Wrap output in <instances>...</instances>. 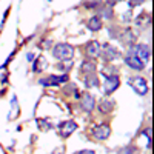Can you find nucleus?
I'll return each instance as SVG.
<instances>
[{
    "label": "nucleus",
    "instance_id": "obj_1",
    "mask_svg": "<svg viewBox=\"0 0 154 154\" xmlns=\"http://www.w3.org/2000/svg\"><path fill=\"white\" fill-rule=\"evenodd\" d=\"M53 56L63 62V60H71L72 56H74V48L68 43H57L54 48H53Z\"/></svg>",
    "mask_w": 154,
    "mask_h": 154
},
{
    "label": "nucleus",
    "instance_id": "obj_2",
    "mask_svg": "<svg viewBox=\"0 0 154 154\" xmlns=\"http://www.w3.org/2000/svg\"><path fill=\"white\" fill-rule=\"evenodd\" d=\"M130 54L136 56L139 60H142V62L145 63V62H148L149 57H151V49H149V46L145 45V43H139V45H133V46H131V53H130Z\"/></svg>",
    "mask_w": 154,
    "mask_h": 154
},
{
    "label": "nucleus",
    "instance_id": "obj_3",
    "mask_svg": "<svg viewBox=\"0 0 154 154\" xmlns=\"http://www.w3.org/2000/svg\"><path fill=\"white\" fill-rule=\"evenodd\" d=\"M128 85L140 96H145L148 93V83H146V80L143 79V77L134 75V77H131V79H128Z\"/></svg>",
    "mask_w": 154,
    "mask_h": 154
},
{
    "label": "nucleus",
    "instance_id": "obj_4",
    "mask_svg": "<svg viewBox=\"0 0 154 154\" xmlns=\"http://www.w3.org/2000/svg\"><path fill=\"white\" fill-rule=\"evenodd\" d=\"M68 79H69V75L65 72L62 75H48V77H45V79L38 80V83L43 85V86H57V85H62V83L68 82Z\"/></svg>",
    "mask_w": 154,
    "mask_h": 154
},
{
    "label": "nucleus",
    "instance_id": "obj_5",
    "mask_svg": "<svg viewBox=\"0 0 154 154\" xmlns=\"http://www.w3.org/2000/svg\"><path fill=\"white\" fill-rule=\"evenodd\" d=\"M120 85V79H119V75H116V74H111V75H105V83H103V93L106 96L112 94L116 89L119 88Z\"/></svg>",
    "mask_w": 154,
    "mask_h": 154
},
{
    "label": "nucleus",
    "instance_id": "obj_6",
    "mask_svg": "<svg viewBox=\"0 0 154 154\" xmlns=\"http://www.w3.org/2000/svg\"><path fill=\"white\" fill-rule=\"evenodd\" d=\"M100 56L103 57L105 62H112V60H116V59L120 57V53L117 51V48H114L112 45L105 43L103 46L100 48Z\"/></svg>",
    "mask_w": 154,
    "mask_h": 154
},
{
    "label": "nucleus",
    "instance_id": "obj_7",
    "mask_svg": "<svg viewBox=\"0 0 154 154\" xmlns=\"http://www.w3.org/2000/svg\"><path fill=\"white\" fill-rule=\"evenodd\" d=\"M80 108L85 111V112H93L94 106H96V100H94V96L89 94V93H83L80 94Z\"/></svg>",
    "mask_w": 154,
    "mask_h": 154
},
{
    "label": "nucleus",
    "instance_id": "obj_8",
    "mask_svg": "<svg viewBox=\"0 0 154 154\" xmlns=\"http://www.w3.org/2000/svg\"><path fill=\"white\" fill-rule=\"evenodd\" d=\"M91 134H93V137L97 139V140H105V139H108L109 134H111V128H109V125H106V123H102V125H97V126L94 128V130L91 131Z\"/></svg>",
    "mask_w": 154,
    "mask_h": 154
},
{
    "label": "nucleus",
    "instance_id": "obj_9",
    "mask_svg": "<svg viewBox=\"0 0 154 154\" xmlns=\"http://www.w3.org/2000/svg\"><path fill=\"white\" fill-rule=\"evenodd\" d=\"M75 130H77V123L74 120H66V122H62L59 125V133H60L62 137H65V139L69 137Z\"/></svg>",
    "mask_w": 154,
    "mask_h": 154
},
{
    "label": "nucleus",
    "instance_id": "obj_10",
    "mask_svg": "<svg viewBox=\"0 0 154 154\" xmlns=\"http://www.w3.org/2000/svg\"><path fill=\"white\" fill-rule=\"evenodd\" d=\"M85 54L88 59H96L100 56V43L97 40H91L85 45Z\"/></svg>",
    "mask_w": 154,
    "mask_h": 154
},
{
    "label": "nucleus",
    "instance_id": "obj_11",
    "mask_svg": "<svg viewBox=\"0 0 154 154\" xmlns=\"http://www.w3.org/2000/svg\"><path fill=\"white\" fill-rule=\"evenodd\" d=\"M125 63L128 66H130L131 69H136V71H142L143 68H145V63L142 62V60H139L136 56H133V54H128L126 57H125Z\"/></svg>",
    "mask_w": 154,
    "mask_h": 154
},
{
    "label": "nucleus",
    "instance_id": "obj_12",
    "mask_svg": "<svg viewBox=\"0 0 154 154\" xmlns=\"http://www.w3.org/2000/svg\"><path fill=\"white\" fill-rule=\"evenodd\" d=\"M96 69H97V66H96V62L93 59H85L80 65V72L83 75L93 74V72H96Z\"/></svg>",
    "mask_w": 154,
    "mask_h": 154
},
{
    "label": "nucleus",
    "instance_id": "obj_13",
    "mask_svg": "<svg viewBox=\"0 0 154 154\" xmlns=\"http://www.w3.org/2000/svg\"><path fill=\"white\" fill-rule=\"evenodd\" d=\"M119 37H120V40H122L125 45H130V46H133V45H134L136 37H134V32H133L130 28L123 29V31H122V34H119Z\"/></svg>",
    "mask_w": 154,
    "mask_h": 154
},
{
    "label": "nucleus",
    "instance_id": "obj_14",
    "mask_svg": "<svg viewBox=\"0 0 154 154\" xmlns=\"http://www.w3.org/2000/svg\"><path fill=\"white\" fill-rule=\"evenodd\" d=\"M114 100H111V99H103L99 103V111L102 112V114H109L112 109H114Z\"/></svg>",
    "mask_w": 154,
    "mask_h": 154
},
{
    "label": "nucleus",
    "instance_id": "obj_15",
    "mask_svg": "<svg viewBox=\"0 0 154 154\" xmlns=\"http://www.w3.org/2000/svg\"><path fill=\"white\" fill-rule=\"evenodd\" d=\"M83 82H85L86 88H96V86H99V77H97L96 72L88 74V75L83 77Z\"/></svg>",
    "mask_w": 154,
    "mask_h": 154
},
{
    "label": "nucleus",
    "instance_id": "obj_16",
    "mask_svg": "<svg viewBox=\"0 0 154 154\" xmlns=\"http://www.w3.org/2000/svg\"><path fill=\"white\" fill-rule=\"evenodd\" d=\"M46 65H48L46 59H45L43 56H40V57H37V59L34 60V63H32V71H34V72H40V71H43V69L46 68Z\"/></svg>",
    "mask_w": 154,
    "mask_h": 154
},
{
    "label": "nucleus",
    "instance_id": "obj_17",
    "mask_svg": "<svg viewBox=\"0 0 154 154\" xmlns=\"http://www.w3.org/2000/svg\"><path fill=\"white\" fill-rule=\"evenodd\" d=\"M102 28V19L99 16H93L88 20V29L89 31H99Z\"/></svg>",
    "mask_w": 154,
    "mask_h": 154
},
{
    "label": "nucleus",
    "instance_id": "obj_18",
    "mask_svg": "<svg viewBox=\"0 0 154 154\" xmlns=\"http://www.w3.org/2000/svg\"><path fill=\"white\" fill-rule=\"evenodd\" d=\"M20 112L19 109V105H17V97L16 96H12L11 99V112H9V120H14L17 117V114Z\"/></svg>",
    "mask_w": 154,
    "mask_h": 154
},
{
    "label": "nucleus",
    "instance_id": "obj_19",
    "mask_svg": "<svg viewBox=\"0 0 154 154\" xmlns=\"http://www.w3.org/2000/svg\"><path fill=\"white\" fill-rule=\"evenodd\" d=\"M99 16H102V17H105V19H112V16H114V12H112V8L111 6H108V5H100V8H99Z\"/></svg>",
    "mask_w": 154,
    "mask_h": 154
},
{
    "label": "nucleus",
    "instance_id": "obj_20",
    "mask_svg": "<svg viewBox=\"0 0 154 154\" xmlns=\"http://www.w3.org/2000/svg\"><path fill=\"white\" fill-rule=\"evenodd\" d=\"M136 23H137V26H148L149 25V16H146V14H139V17L136 19Z\"/></svg>",
    "mask_w": 154,
    "mask_h": 154
},
{
    "label": "nucleus",
    "instance_id": "obj_21",
    "mask_svg": "<svg viewBox=\"0 0 154 154\" xmlns=\"http://www.w3.org/2000/svg\"><path fill=\"white\" fill-rule=\"evenodd\" d=\"M71 66H72V62L71 60H63L62 63H59V65H57V69H60V71H69Z\"/></svg>",
    "mask_w": 154,
    "mask_h": 154
},
{
    "label": "nucleus",
    "instance_id": "obj_22",
    "mask_svg": "<svg viewBox=\"0 0 154 154\" xmlns=\"http://www.w3.org/2000/svg\"><path fill=\"white\" fill-rule=\"evenodd\" d=\"M37 125H38V130L40 131H48L51 128V125L46 120H42V119H37Z\"/></svg>",
    "mask_w": 154,
    "mask_h": 154
},
{
    "label": "nucleus",
    "instance_id": "obj_23",
    "mask_svg": "<svg viewBox=\"0 0 154 154\" xmlns=\"http://www.w3.org/2000/svg\"><path fill=\"white\" fill-rule=\"evenodd\" d=\"M133 152H134V148L133 146H123L117 154H133Z\"/></svg>",
    "mask_w": 154,
    "mask_h": 154
},
{
    "label": "nucleus",
    "instance_id": "obj_24",
    "mask_svg": "<svg viewBox=\"0 0 154 154\" xmlns=\"http://www.w3.org/2000/svg\"><path fill=\"white\" fill-rule=\"evenodd\" d=\"M142 133H143V134L146 136V139H148V148H149V146H151V128H149V126H148V128H145V130H143Z\"/></svg>",
    "mask_w": 154,
    "mask_h": 154
},
{
    "label": "nucleus",
    "instance_id": "obj_25",
    "mask_svg": "<svg viewBox=\"0 0 154 154\" xmlns=\"http://www.w3.org/2000/svg\"><path fill=\"white\" fill-rule=\"evenodd\" d=\"M140 3H143V0H130V6H139Z\"/></svg>",
    "mask_w": 154,
    "mask_h": 154
},
{
    "label": "nucleus",
    "instance_id": "obj_26",
    "mask_svg": "<svg viewBox=\"0 0 154 154\" xmlns=\"http://www.w3.org/2000/svg\"><path fill=\"white\" fill-rule=\"evenodd\" d=\"M75 154H96L93 149H82V151H79V152H75Z\"/></svg>",
    "mask_w": 154,
    "mask_h": 154
},
{
    "label": "nucleus",
    "instance_id": "obj_27",
    "mask_svg": "<svg viewBox=\"0 0 154 154\" xmlns=\"http://www.w3.org/2000/svg\"><path fill=\"white\" fill-rule=\"evenodd\" d=\"M26 59H28L29 62H31V60H34V54H32V53H29V54L26 56Z\"/></svg>",
    "mask_w": 154,
    "mask_h": 154
},
{
    "label": "nucleus",
    "instance_id": "obj_28",
    "mask_svg": "<svg viewBox=\"0 0 154 154\" xmlns=\"http://www.w3.org/2000/svg\"><path fill=\"white\" fill-rule=\"evenodd\" d=\"M49 2H51V0H49Z\"/></svg>",
    "mask_w": 154,
    "mask_h": 154
}]
</instances>
